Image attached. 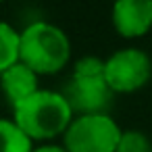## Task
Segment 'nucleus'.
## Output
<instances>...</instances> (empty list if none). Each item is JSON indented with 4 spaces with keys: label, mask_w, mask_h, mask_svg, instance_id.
I'll list each match as a JSON object with an SVG mask.
<instances>
[{
    "label": "nucleus",
    "mask_w": 152,
    "mask_h": 152,
    "mask_svg": "<svg viewBox=\"0 0 152 152\" xmlns=\"http://www.w3.org/2000/svg\"><path fill=\"white\" fill-rule=\"evenodd\" d=\"M113 25L123 38H140L152 29V0H115Z\"/></svg>",
    "instance_id": "nucleus-6"
},
{
    "label": "nucleus",
    "mask_w": 152,
    "mask_h": 152,
    "mask_svg": "<svg viewBox=\"0 0 152 152\" xmlns=\"http://www.w3.org/2000/svg\"><path fill=\"white\" fill-rule=\"evenodd\" d=\"M34 152H69L65 146H56V144H46V146H38L34 148Z\"/></svg>",
    "instance_id": "nucleus-12"
},
{
    "label": "nucleus",
    "mask_w": 152,
    "mask_h": 152,
    "mask_svg": "<svg viewBox=\"0 0 152 152\" xmlns=\"http://www.w3.org/2000/svg\"><path fill=\"white\" fill-rule=\"evenodd\" d=\"M113 90L108 88L104 75L102 77H79L71 75L65 98L71 104L73 113L79 115H102L108 113L113 102Z\"/></svg>",
    "instance_id": "nucleus-5"
},
{
    "label": "nucleus",
    "mask_w": 152,
    "mask_h": 152,
    "mask_svg": "<svg viewBox=\"0 0 152 152\" xmlns=\"http://www.w3.org/2000/svg\"><path fill=\"white\" fill-rule=\"evenodd\" d=\"M0 86H2V92L9 98L11 106L19 104L21 100H25L27 96H31L40 90L38 88V73L31 71L21 61L17 65L9 67L4 73H0Z\"/></svg>",
    "instance_id": "nucleus-7"
},
{
    "label": "nucleus",
    "mask_w": 152,
    "mask_h": 152,
    "mask_svg": "<svg viewBox=\"0 0 152 152\" xmlns=\"http://www.w3.org/2000/svg\"><path fill=\"white\" fill-rule=\"evenodd\" d=\"M19 46L21 34L13 25L0 21V73L19 63Z\"/></svg>",
    "instance_id": "nucleus-9"
},
{
    "label": "nucleus",
    "mask_w": 152,
    "mask_h": 152,
    "mask_svg": "<svg viewBox=\"0 0 152 152\" xmlns=\"http://www.w3.org/2000/svg\"><path fill=\"white\" fill-rule=\"evenodd\" d=\"M73 75L79 77H102L104 75V61L98 56H81L75 67H73Z\"/></svg>",
    "instance_id": "nucleus-11"
},
{
    "label": "nucleus",
    "mask_w": 152,
    "mask_h": 152,
    "mask_svg": "<svg viewBox=\"0 0 152 152\" xmlns=\"http://www.w3.org/2000/svg\"><path fill=\"white\" fill-rule=\"evenodd\" d=\"M69 56L71 42L61 27L48 21H36L21 31L19 61L38 75L61 71L69 63Z\"/></svg>",
    "instance_id": "nucleus-2"
},
{
    "label": "nucleus",
    "mask_w": 152,
    "mask_h": 152,
    "mask_svg": "<svg viewBox=\"0 0 152 152\" xmlns=\"http://www.w3.org/2000/svg\"><path fill=\"white\" fill-rule=\"evenodd\" d=\"M117 152H152V144L142 131L127 129V131H123V135L119 140Z\"/></svg>",
    "instance_id": "nucleus-10"
},
{
    "label": "nucleus",
    "mask_w": 152,
    "mask_h": 152,
    "mask_svg": "<svg viewBox=\"0 0 152 152\" xmlns=\"http://www.w3.org/2000/svg\"><path fill=\"white\" fill-rule=\"evenodd\" d=\"M0 2H2V0H0Z\"/></svg>",
    "instance_id": "nucleus-13"
},
{
    "label": "nucleus",
    "mask_w": 152,
    "mask_h": 152,
    "mask_svg": "<svg viewBox=\"0 0 152 152\" xmlns=\"http://www.w3.org/2000/svg\"><path fill=\"white\" fill-rule=\"evenodd\" d=\"M123 131L108 115H79L67 127L63 140L69 152H117Z\"/></svg>",
    "instance_id": "nucleus-3"
},
{
    "label": "nucleus",
    "mask_w": 152,
    "mask_h": 152,
    "mask_svg": "<svg viewBox=\"0 0 152 152\" xmlns=\"http://www.w3.org/2000/svg\"><path fill=\"white\" fill-rule=\"evenodd\" d=\"M0 152H34L31 137L13 119L0 117Z\"/></svg>",
    "instance_id": "nucleus-8"
},
{
    "label": "nucleus",
    "mask_w": 152,
    "mask_h": 152,
    "mask_svg": "<svg viewBox=\"0 0 152 152\" xmlns=\"http://www.w3.org/2000/svg\"><path fill=\"white\" fill-rule=\"evenodd\" d=\"M13 121L31 140H50L65 135L73 121V108L65 94L54 90H38L13 106Z\"/></svg>",
    "instance_id": "nucleus-1"
},
{
    "label": "nucleus",
    "mask_w": 152,
    "mask_h": 152,
    "mask_svg": "<svg viewBox=\"0 0 152 152\" xmlns=\"http://www.w3.org/2000/svg\"><path fill=\"white\" fill-rule=\"evenodd\" d=\"M152 77V61L140 48H123L104 61V79L113 92L129 94L144 88Z\"/></svg>",
    "instance_id": "nucleus-4"
}]
</instances>
